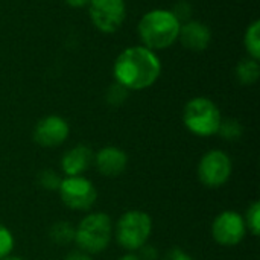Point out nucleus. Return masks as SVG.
Listing matches in <instances>:
<instances>
[{
    "label": "nucleus",
    "instance_id": "nucleus-1",
    "mask_svg": "<svg viewBox=\"0 0 260 260\" xmlns=\"http://www.w3.org/2000/svg\"><path fill=\"white\" fill-rule=\"evenodd\" d=\"M161 73L157 55L145 46L125 49L114 62L116 82L128 90H143L151 87Z\"/></svg>",
    "mask_w": 260,
    "mask_h": 260
},
{
    "label": "nucleus",
    "instance_id": "nucleus-2",
    "mask_svg": "<svg viewBox=\"0 0 260 260\" xmlns=\"http://www.w3.org/2000/svg\"><path fill=\"white\" fill-rule=\"evenodd\" d=\"M181 23L171 11L154 9L145 14L139 23V35L149 50H161L171 47L180 32Z\"/></svg>",
    "mask_w": 260,
    "mask_h": 260
},
{
    "label": "nucleus",
    "instance_id": "nucleus-3",
    "mask_svg": "<svg viewBox=\"0 0 260 260\" xmlns=\"http://www.w3.org/2000/svg\"><path fill=\"white\" fill-rule=\"evenodd\" d=\"M113 236V224L107 213H91L75 229V242L81 251L98 254L107 250Z\"/></svg>",
    "mask_w": 260,
    "mask_h": 260
},
{
    "label": "nucleus",
    "instance_id": "nucleus-4",
    "mask_svg": "<svg viewBox=\"0 0 260 260\" xmlns=\"http://www.w3.org/2000/svg\"><path fill=\"white\" fill-rule=\"evenodd\" d=\"M183 122L192 134L209 137L218 134L222 117L215 102L207 98H193L184 107Z\"/></svg>",
    "mask_w": 260,
    "mask_h": 260
},
{
    "label": "nucleus",
    "instance_id": "nucleus-5",
    "mask_svg": "<svg viewBox=\"0 0 260 260\" xmlns=\"http://www.w3.org/2000/svg\"><path fill=\"white\" fill-rule=\"evenodd\" d=\"M152 232V219L142 210H129L120 216L116 225V238L126 251H137L146 245Z\"/></svg>",
    "mask_w": 260,
    "mask_h": 260
},
{
    "label": "nucleus",
    "instance_id": "nucleus-6",
    "mask_svg": "<svg viewBox=\"0 0 260 260\" xmlns=\"http://www.w3.org/2000/svg\"><path fill=\"white\" fill-rule=\"evenodd\" d=\"M232 175V160L219 149L209 151L203 155L198 165L200 181L210 189L224 186Z\"/></svg>",
    "mask_w": 260,
    "mask_h": 260
},
{
    "label": "nucleus",
    "instance_id": "nucleus-7",
    "mask_svg": "<svg viewBox=\"0 0 260 260\" xmlns=\"http://www.w3.org/2000/svg\"><path fill=\"white\" fill-rule=\"evenodd\" d=\"M62 203L73 210H88L96 203V189L93 183L81 175L61 180L58 187Z\"/></svg>",
    "mask_w": 260,
    "mask_h": 260
},
{
    "label": "nucleus",
    "instance_id": "nucleus-8",
    "mask_svg": "<svg viewBox=\"0 0 260 260\" xmlns=\"http://www.w3.org/2000/svg\"><path fill=\"white\" fill-rule=\"evenodd\" d=\"M90 17L93 24L105 34L116 32L126 15L125 0H90Z\"/></svg>",
    "mask_w": 260,
    "mask_h": 260
},
{
    "label": "nucleus",
    "instance_id": "nucleus-9",
    "mask_svg": "<svg viewBox=\"0 0 260 260\" xmlns=\"http://www.w3.org/2000/svg\"><path fill=\"white\" fill-rule=\"evenodd\" d=\"M245 233H247V227L244 218L233 210L219 213L212 224L213 239L224 247L238 245L245 238Z\"/></svg>",
    "mask_w": 260,
    "mask_h": 260
},
{
    "label": "nucleus",
    "instance_id": "nucleus-10",
    "mask_svg": "<svg viewBox=\"0 0 260 260\" xmlns=\"http://www.w3.org/2000/svg\"><path fill=\"white\" fill-rule=\"evenodd\" d=\"M69 123L59 116H47L41 119L34 129V140L40 146H59L69 137Z\"/></svg>",
    "mask_w": 260,
    "mask_h": 260
},
{
    "label": "nucleus",
    "instance_id": "nucleus-11",
    "mask_svg": "<svg viewBox=\"0 0 260 260\" xmlns=\"http://www.w3.org/2000/svg\"><path fill=\"white\" fill-rule=\"evenodd\" d=\"M94 165L98 171L105 177H119L128 165V155L116 146L102 148L94 155Z\"/></svg>",
    "mask_w": 260,
    "mask_h": 260
},
{
    "label": "nucleus",
    "instance_id": "nucleus-12",
    "mask_svg": "<svg viewBox=\"0 0 260 260\" xmlns=\"http://www.w3.org/2000/svg\"><path fill=\"white\" fill-rule=\"evenodd\" d=\"M178 38L186 49L201 52V50L209 47L212 35H210V30L206 24H203L200 21H190L189 20L180 26Z\"/></svg>",
    "mask_w": 260,
    "mask_h": 260
},
{
    "label": "nucleus",
    "instance_id": "nucleus-13",
    "mask_svg": "<svg viewBox=\"0 0 260 260\" xmlns=\"http://www.w3.org/2000/svg\"><path fill=\"white\" fill-rule=\"evenodd\" d=\"M94 160L91 149L85 145H78L62 155L61 168L67 177H78L85 172Z\"/></svg>",
    "mask_w": 260,
    "mask_h": 260
},
{
    "label": "nucleus",
    "instance_id": "nucleus-14",
    "mask_svg": "<svg viewBox=\"0 0 260 260\" xmlns=\"http://www.w3.org/2000/svg\"><path fill=\"white\" fill-rule=\"evenodd\" d=\"M260 67L259 61L253 59V58H247V59H242L238 67H236V76L239 79L241 84L244 85H251L254 84L257 79H259Z\"/></svg>",
    "mask_w": 260,
    "mask_h": 260
},
{
    "label": "nucleus",
    "instance_id": "nucleus-15",
    "mask_svg": "<svg viewBox=\"0 0 260 260\" xmlns=\"http://www.w3.org/2000/svg\"><path fill=\"white\" fill-rule=\"evenodd\" d=\"M245 49H247V52H248V55L253 58V59H256V61H259L260 58V23L256 20V21H253L250 26H248V29H247V32H245Z\"/></svg>",
    "mask_w": 260,
    "mask_h": 260
},
{
    "label": "nucleus",
    "instance_id": "nucleus-16",
    "mask_svg": "<svg viewBox=\"0 0 260 260\" xmlns=\"http://www.w3.org/2000/svg\"><path fill=\"white\" fill-rule=\"evenodd\" d=\"M50 239L58 245H67L75 241V229L70 222H56L50 229Z\"/></svg>",
    "mask_w": 260,
    "mask_h": 260
},
{
    "label": "nucleus",
    "instance_id": "nucleus-17",
    "mask_svg": "<svg viewBox=\"0 0 260 260\" xmlns=\"http://www.w3.org/2000/svg\"><path fill=\"white\" fill-rule=\"evenodd\" d=\"M245 227L253 233V236H259L260 235V203L254 201L245 213Z\"/></svg>",
    "mask_w": 260,
    "mask_h": 260
},
{
    "label": "nucleus",
    "instance_id": "nucleus-18",
    "mask_svg": "<svg viewBox=\"0 0 260 260\" xmlns=\"http://www.w3.org/2000/svg\"><path fill=\"white\" fill-rule=\"evenodd\" d=\"M218 133L227 140H238L242 136V126L239 122H236L233 119H227V120L221 122Z\"/></svg>",
    "mask_w": 260,
    "mask_h": 260
},
{
    "label": "nucleus",
    "instance_id": "nucleus-19",
    "mask_svg": "<svg viewBox=\"0 0 260 260\" xmlns=\"http://www.w3.org/2000/svg\"><path fill=\"white\" fill-rule=\"evenodd\" d=\"M61 180L62 178H59V175L52 169H46L38 174V184L46 190H58Z\"/></svg>",
    "mask_w": 260,
    "mask_h": 260
},
{
    "label": "nucleus",
    "instance_id": "nucleus-20",
    "mask_svg": "<svg viewBox=\"0 0 260 260\" xmlns=\"http://www.w3.org/2000/svg\"><path fill=\"white\" fill-rule=\"evenodd\" d=\"M126 98H128V88H125V87H123L122 84H119V82L113 84V85L108 88V91H107V101H108V104H111V105H120V104L125 102Z\"/></svg>",
    "mask_w": 260,
    "mask_h": 260
},
{
    "label": "nucleus",
    "instance_id": "nucleus-21",
    "mask_svg": "<svg viewBox=\"0 0 260 260\" xmlns=\"http://www.w3.org/2000/svg\"><path fill=\"white\" fill-rule=\"evenodd\" d=\"M14 248V238L12 233L0 224V260L8 257Z\"/></svg>",
    "mask_w": 260,
    "mask_h": 260
},
{
    "label": "nucleus",
    "instance_id": "nucleus-22",
    "mask_svg": "<svg viewBox=\"0 0 260 260\" xmlns=\"http://www.w3.org/2000/svg\"><path fill=\"white\" fill-rule=\"evenodd\" d=\"M171 12L175 15V18H177L181 24L186 23V21H189L190 14H192L190 5H189L187 2H180V3H177L175 8H174V11H171Z\"/></svg>",
    "mask_w": 260,
    "mask_h": 260
},
{
    "label": "nucleus",
    "instance_id": "nucleus-23",
    "mask_svg": "<svg viewBox=\"0 0 260 260\" xmlns=\"http://www.w3.org/2000/svg\"><path fill=\"white\" fill-rule=\"evenodd\" d=\"M140 260H157L158 257V253L154 247H149V245H143L140 248Z\"/></svg>",
    "mask_w": 260,
    "mask_h": 260
},
{
    "label": "nucleus",
    "instance_id": "nucleus-24",
    "mask_svg": "<svg viewBox=\"0 0 260 260\" xmlns=\"http://www.w3.org/2000/svg\"><path fill=\"white\" fill-rule=\"evenodd\" d=\"M166 260H193L187 253H184L181 248H172L168 254Z\"/></svg>",
    "mask_w": 260,
    "mask_h": 260
},
{
    "label": "nucleus",
    "instance_id": "nucleus-25",
    "mask_svg": "<svg viewBox=\"0 0 260 260\" xmlns=\"http://www.w3.org/2000/svg\"><path fill=\"white\" fill-rule=\"evenodd\" d=\"M64 260H91V256L87 254V253H84V251H81V250H78V251L69 253Z\"/></svg>",
    "mask_w": 260,
    "mask_h": 260
},
{
    "label": "nucleus",
    "instance_id": "nucleus-26",
    "mask_svg": "<svg viewBox=\"0 0 260 260\" xmlns=\"http://www.w3.org/2000/svg\"><path fill=\"white\" fill-rule=\"evenodd\" d=\"M70 6H73V8H82V6H85V5H88L90 3V0H66Z\"/></svg>",
    "mask_w": 260,
    "mask_h": 260
},
{
    "label": "nucleus",
    "instance_id": "nucleus-27",
    "mask_svg": "<svg viewBox=\"0 0 260 260\" xmlns=\"http://www.w3.org/2000/svg\"><path fill=\"white\" fill-rule=\"evenodd\" d=\"M119 260H140V257H139V256H136V254H133V253H129V254L122 256Z\"/></svg>",
    "mask_w": 260,
    "mask_h": 260
},
{
    "label": "nucleus",
    "instance_id": "nucleus-28",
    "mask_svg": "<svg viewBox=\"0 0 260 260\" xmlns=\"http://www.w3.org/2000/svg\"><path fill=\"white\" fill-rule=\"evenodd\" d=\"M2 260H23L21 257H17V256H8V257H5V259Z\"/></svg>",
    "mask_w": 260,
    "mask_h": 260
}]
</instances>
